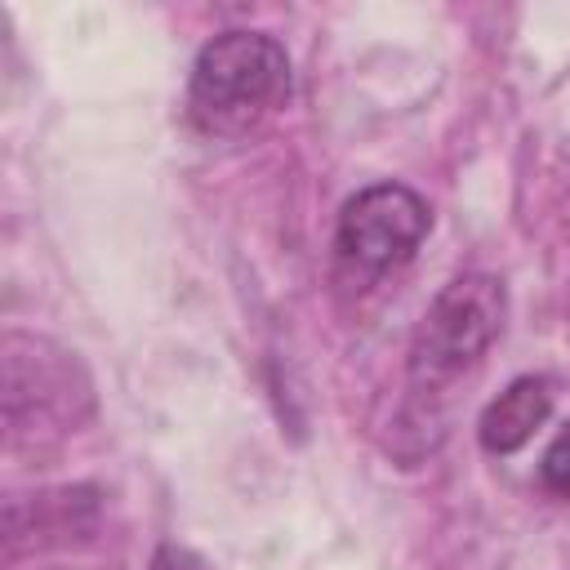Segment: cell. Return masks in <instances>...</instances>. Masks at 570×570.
<instances>
[{"label": "cell", "instance_id": "obj_1", "mask_svg": "<svg viewBox=\"0 0 570 570\" xmlns=\"http://www.w3.org/2000/svg\"><path fill=\"white\" fill-rule=\"evenodd\" d=\"M294 71L289 53L267 31H223L214 36L187 80V116L200 134L236 138L249 134L258 120L289 102Z\"/></svg>", "mask_w": 570, "mask_h": 570}, {"label": "cell", "instance_id": "obj_2", "mask_svg": "<svg viewBox=\"0 0 570 570\" xmlns=\"http://www.w3.org/2000/svg\"><path fill=\"white\" fill-rule=\"evenodd\" d=\"M503 312H508V294L499 276L485 272H468L454 276L428 307L414 347H410V379L423 387L445 383L454 374H463L468 365H476L485 356V347L499 338L503 330Z\"/></svg>", "mask_w": 570, "mask_h": 570}, {"label": "cell", "instance_id": "obj_3", "mask_svg": "<svg viewBox=\"0 0 570 570\" xmlns=\"http://www.w3.org/2000/svg\"><path fill=\"white\" fill-rule=\"evenodd\" d=\"M89 410V383L71 352L36 334H4V423L9 441L27 432H67Z\"/></svg>", "mask_w": 570, "mask_h": 570}, {"label": "cell", "instance_id": "obj_4", "mask_svg": "<svg viewBox=\"0 0 570 570\" xmlns=\"http://www.w3.org/2000/svg\"><path fill=\"white\" fill-rule=\"evenodd\" d=\"M432 227L428 200L405 183H374L338 214V254L361 272H392L414 258Z\"/></svg>", "mask_w": 570, "mask_h": 570}, {"label": "cell", "instance_id": "obj_5", "mask_svg": "<svg viewBox=\"0 0 570 570\" xmlns=\"http://www.w3.org/2000/svg\"><path fill=\"white\" fill-rule=\"evenodd\" d=\"M552 414V383L548 379H512L485 410H481V423H476V436H481V450L490 454H517Z\"/></svg>", "mask_w": 570, "mask_h": 570}, {"label": "cell", "instance_id": "obj_6", "mask_svg": "<svg viewBox=\"0 0 570 570\" xmlns=\"http://www.w3.org/2000/svg\"><path fill=\"white\" fill-rule=\"evenodd\" d=\"M539 481H543L548 494L570 499V423H566V428L552 436V445L543 450V459H539Z\"/></svg>", "mask_w": 570, "mask_h": 570}, {"label": "cell", "instance_id": "obj_7", "mask_svg": "<svg viewBox=\"0 0 570 570\" xmlns=\"http://www.w3.org/2000/svg\"><path fill=\"white\" fill-rule=\"evenodd\" d=\"M147 570H214L196 548H183V543H160L151 552V566Z\"/></svg>", "mask_w": 570, "mask_h": 570}]
</instances>
